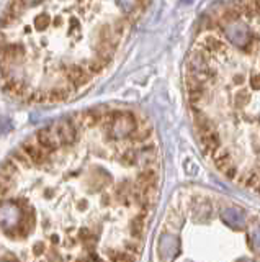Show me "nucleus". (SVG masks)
I'll list each match as a JSON object with an SVG mask.
<instances>
[{"label": "nucleus", "mask_w": 260, "mask_h": 262, "mask_svg": "<svg viewBox=\"0 0 260 262\" xmlns=\"http://www.w3.org/2000/svg\"><path fill=\"white\" fill-rule=\"evenodd\" d=\"M180 251V241L177 236L172 234H162L159 239V254L164 260H172L177 257Z\"/></svg>", "instance_id": "20e7f679"}, {"label": "nucleus", "mask_w": 260, "mask_h": 262, "mask_svg": "<svg viewBox=\"0 0 260 262\" xmlns=\"http://www.w3.org/2000/svg\"><path fill=\"white\" fill-rule=\"evenodd\" d=\"M15 174H17V164H15V161H7L2 166V169H0V176H2V177L14 179Z\"/></svg>", "instance_id": "ddd939ff"}, {"label": "nucleus", "mask_w": 260, "mask_h": 262, "mask_svg": "<svg viewBox=\"0 0 260 262\" xmlns=\"http://www.w3.org/2000/svg\"><path fill=\"white\" fill-rule=\"evenodd\" d=\"M250 87L253 90H258L260 89V76H253L250 79Z\"/></svg>", "instance_id": "5701e85b"}, {"label": "nucleus", "mask_w": 260, "mask_h": 262, "mask_svg": "<svg viewBox=\"0 0 260 262\" xmlns=\"http://www.w3.org/2000/svg\"><path fill=\"white\" fill-rule=\"evenodd\" d=\"M224 33L227 36V40L231 41L232 45H236L237 48H245L250 41V31L245 23H240V22L229 23L224 28Z\"/></svg>", "instance_id": "f03ea898"}, {"label": "nucleus", "mask_w": 260, "mask_h": 262, "mask_svg": "<svg viewBox=\"0 0 260 262\" xmlns=\"http://www.w3.org/2000/svg\"><path fill=\"white\" fill-rule=\"evenodd\" d=\"M0 262H9V260H0Z\"/></svg>", "instance_id": "bb28decb"}, {"label": "nucleus", "mask_w": 260, "mask_h": 262, "mask_svg": "<svg viewBox=\"0 0 260 262\" xmlns=\"http://www.w3.org/2000/svg\"><path fill=\"white\" fill-rule=\"evenodd\" d=\"M22 151L28 158V161L33 162V164L40 166V164H43V162L46 161L45 149H43L40 145H36V143H25V145L22 146Z\"/></svg>", "instance_id": "6e6552de"}, {"label": "nucleus", "mask_w": 260, "mask_h": 262, "mask_svg": "<svg viewBox=\"0 0 260 262\" xmlns=\"http://www.w3.org/2000/svg\"><path fill=\"white\" fill-rule=\"evenodd\" d=\"M221 218H222V221L227 224V226H231L234 229H244L245 224H247L245 213L237 207L224 208L222 210V213H221Z\"/></svg>", "instance_id": "39448f33"}, {"label": "nucleus", "mask_w": 260, "mask_h": 262, "mask_svg": "<svg viewBox=\"0 0 260 262\" xmlns=\"http://www.w3.org/2000/svg\"><path fill=\"white\" fill-rule=\"evenodd\" d=\"M82 262H98V260H82Z\"/></svg>", "instance_id": "393cba45"}, {"label": "nucleus", "mask_w": 260, "mask_h": 262, "mask_svg": "<svg viewBox=\"0 0 260 262\" xmlns=\"http://www.w3.org/2000/svg\"><path fill=\"white\" fill-rule=\"evenodd\" d=\"M205 48L209 53H222L226 51L224 43H222L219 38H214V36H206L205 38Z\"/></svg>", "instance_id": "9b49d317"}, {"label": "nucleus", "mask_w": 260, "mask_h": 262, "mask_svg": "<svg viewBox=\"0 0 260 262\" xmlns=\"http://www.w3.org/2000/svg\"><path fill=\"white\" fill-rule=\"evenodd\" d=\"M258 182H260V180H258L257 172H250V174H247L245 179H244V184H245L247 187H255Z\"/></svg>", "instance_id": "a211bd4d"}, {"label": "nucleus", "mask_w": 260, "mask_h": 262, "mask_svg": "<svg viewBox=\"0 0 260 262\" xmlns=\"http://www.w3.org/2000/svg\"><path fill=\"white\" fill-rule=\"evenodd\" d=\"M12 189H14V182H12V179L0 176V198L7 197L9 193L12 192Z\"/></svg>", "instance_id": "2eb2a0df"}, {"label": "nucleus", "mask_w": 260, "mask_h": 262, "mask_svg": "<svg viewBox=\"0 0 260 262\" xmlns=\"http://www.w3.org/2000/svg\"><path fill=\"white\" fill-rule=\"evenodd\" d=\"M142 231H144V218L142 216H136L133 223H131V233L134 238H141Z\"/></svg>", "instance_id": "4468645a"}, {"label": "nucleus", "mask_w": 260, "mask_h": 262, "mask_svg": "<svg viewBox=\"0 0 260 262\" xmlns=\"http://www.w3.org/2000/svg\"><path fill=\"white\" fill-rule=\"evenodd\" d=\"M100 115L97 113V111H87V113H82L79 116V121L84 124V126H94V124L98 123L100 120Z\"/></svg>", "instance_id": "f8f14e48"}, {"label": "nucleus", "mask_w": 260, "mask_h": 262, "mask_svg": "<svg viewBox=\"0 0 260 262\" xmlns=\"http://www.w3.org/2000/svg\"><path fill=\"white\" fill-rule=\"evenodd\" d=\"M198 133H200L201 145L205 146L206 151L213 156L219 149V136H218V133H216V129L211 126V128H208V129L198 131Z\"/></svg>", "instance_id": "0eeeda50"}, {"label": "nucleus", "mask_w": 260, "mask_h": 262, "mask_svg": "<svg viewBox=\"0 0 260 262\" xmlns=\"http://www.w3.org/2000/svg\"><path fill=\"white\" fill-rule=\"evenodd\" d=\"M56 128L59 131V136L63 140V145H71L76 140V126L69 120H63L56 123Z\"/></svg>", "instance_id": "1a4fd4ad"}, {"label": "nucleus", "mask_w": 260, "mask_h": 262, "mask_svg": "<svg viewBox=\"0 0 260 262\" xmlns=\"http://www.w3.org/2000/svg\"><path fill=\"white\" fill-rule=\"evenodd\" d=\"M250 242H252V247H253V251L260 252V228H257L255 231L252 233Z\"/></svg>", "instance_id": "6ab92c4d"}, {"label": "nucleus", "mask_w": 260, "mask_h": 262, "mask_svg": "<svg viewBox=\"0 0 260 262\" xmlns=\"http://www.w3.org/2000/svg\"><path fill=\"white\" fill-rule=\"evenodd\" d=\"M249 98H250L249 92H247V90H240V92H237V95H236V103L244 105V103L249 102Z\"/></svg>", "instance_id": "aec40b11"}, {"label": "nucleus", "mask_w": 260, "mask_h": 262, "mask_svg": "<svg viewBox=\"0 0 260 262\" xmlns=\"http://www.w3.org/2000/svg\"><path fill=\"white\" fill-rule=\"evenodd\" d=\"M9 129H12L10 120H9V118H0V131L5 133V131H9Z\"/></svg>", "instance_id": "412c9836"}, {"label": "nucleus", "mask_w": 260, "mask_h": 262, "mask_svg": "<svg viewBox=\"0 0 260 262\" xmlns=\"http://www.w3.org/2000/svg\"><path fill=\"white\" fill-rule=\"evenodd\" d=\"M105 66H107V64H105V62L102 59H98V58L92 59V61H87V69H89L90 74H98Z\"/></svg>", "instance_id": "dca6fc26"}, {"label": "nucleus", "mask_w": 260, "mask_h": 262, "mask_svg": "<svg viewBox=\"0 0 260 262\" xmlns=\"http://www.w3.org/2000/svg\"><path fill=\"white\" fill-rule=\"evenodd\" d=\"M234 80H236V84H242L244 82V79L242 77H240V76H237L236 79H234Z\"/></svg>", "instance_id": "b1692460"}, {"label": "nucleus", "mask_w": 260, "mask_h": 262, "mask_svg": "<svg viewBox=\"0 0 260 262\" xmlns=\"http://www.w3.org/2000/svg\"><path fill=\"white\" fill-rule=\"evenodd\" d=\"M239 262H252V260H245V259H244V260H239Z\"/></svg>", "instance_id": "a878e982"}, {"label": "nucleus", "mask_w": 260, "mask_h": 262, "mask_svg": "<svg viewBox=\"0 0 260 262\" xmlns=\"http://www.w3.org/2000/svg\"><path fill=\"white\" fill-rule=\"evenodd\" d=\"M107 128L108 135L113 140L126 138L134 131V116L131 113H110L107 118Z\"/></svg>", "instance_id": "f257e3e1"}, {"label": "nucleus", "mask_w": 260, "mask_h": 262, "mask_svg": "<svg viewBox=\"0 0 260 262\" xmlns=\"http://www.w3.org/2000/svg\"><path fill=\"white\" fill-rule=\"evenodd\" d=\"M36 141L43 149H58L63 146V140L59 136V131L56 128V124L53 126H46V128H41L38 133H36Z\"/></svg>", "instance_id": "7ed1b4c3"}, {"label": "nucleus", "mask_w": 260, "mask_h": 262, "mask_svg": "<svg viewBox=\"0 0 260 262\" xmlns=\"http://www.w3.org/2000/svg\"><path fill=\"white\" fill-rule=\"evenodd\" d=\"M111 259L113 262H134L133 255H129L128 252H111Z\"/></svg>", "instance_id": "f3484780"}, {"label": "nucleus", "mask_w": 260, "mask_h": 262, "mask_svg": "<svg viewBox=\"0 0 260 262\" xmlns=\"http://www.w3.org/2000/svg\"><path fill=\"white\" fill-rule=\"evenodd\" d=\"M66 77L72 89H79L90 80V72H87L82 66H69L66 67Z\"/></svg>", "instance_id": "423d86ee"}, {"label": "nucleus", "mask_w": 260, "mask_h": 262, "mask_svg": "<svg viewBox=\"0 0 260 262\" xmlns=\"http://www.w3.org/2000/svg\"><path fill=\"white\" fill-rule=\"evenodd\" d=\"M134 154H136L134 151H128L125 156H123V162H126V164H131V162H134V159H136Z\"/></svg>", "instance_id": "4be33fe9"}, {"label": "nucleus", "mask_w": 260, "mask_h": 262, "mask_svg": "<svg viewBox=\"0 0 260 262\" xmlns=\"http://www.w3.org/2000/svg\"><path fill=\"white\" fill-rule=\"evenodd\" d=\"M213 159H214V164L218 166V169H221L222 172H227L229 169H232V159L231 156L227 154V151H216L213 154Z\"/></svg>", "instance_id": "9d476101"}]
</instances>
